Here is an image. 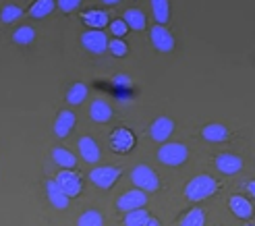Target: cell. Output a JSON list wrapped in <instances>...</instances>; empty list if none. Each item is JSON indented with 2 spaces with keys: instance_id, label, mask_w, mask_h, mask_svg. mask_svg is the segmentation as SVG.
Listing matches in <instances>:
<instances>
[{
  "instance_id": "cell-1",
  "label": "cell",
  "mask_w": 255,
  "mask_h": 226,
  "mask_svg": "<svg viewBox=\"0 0 255 226\" xmlns=\"http://www.w3.org/2000/svg\"><path fill=\"white\" fill-rule=\"evenodd\" d=\"M216 189H218V185H216V181L210 174H199V177L189 181V185L185 187V195L191 202H201V199H208L210 195H214Z\"/></svg>"
},
{
  "instance_id": "cell-2",
  "label": "cell",
  "mask_w": 255,
  "mask_h": 226,
  "mask_svg": "<svg viewBox=\"0 0 255 226\" xmlns=\"http://www.w3.org/2000/svg\"><path fill=\"white\" fill-rule=\"evenodd\" d=\"M189 158V149L183 143H166L158 149V160L166 166H181Z\"/></svg>"
},
{
  "instance_id": "cell-3",
  "label": "cell",
  "mask_w": 255,
  "mask_h": 226,
  "mask_svg": "<svg viewBox=\"0 0 255 226\" xmlns=\"http://www.w3.org/2000/svg\"><path fill=\"white\" fill-rule=\"evenodd\" d=\"M131 181L139 187L141 191H156L158 187H160V179H158V174L151 170L149 166L145 164H139L131 170Z\"/></svg>"
},
{
  "instance_id": "cell-4",
  "label": "cell",
  "mask_w": 255,
  "mask_h": 226,
  "mask_svg": "<svg viewBox=\"0 0 255 226\" xmlns=\"http://www.w3.org/2000/svg\"><path fill=\"white\" fill-rule=\"evenodd\" d=\"M119 177H121V168H117V166H100L89 172V179H92V183L96 187H100V189H110V187L119 181Z\"/></svg>"
},
{
  "instance_id": "cell-5",
  "label": "cell",
  "mask_w": 255,
  "mask_h": 226,
  "mask_svg": "<svg viewBox=\"0 0 255 226\" xmlns=\"http://www.w3.org/2000/svg\"><path fill=\"white\" fill-rule=\"evenodd\" d=\"M110 147H112L117 154L131 152V149L135 147V135H133V131L125 129V127L114 129V133L110 135Z\"/></svg>"
},
{
  "instance_id": "cell-6",
  "label": "cell",
  "mask_w": 255,
  "mask_h": 226,
  "mask_svg": "<svg viewBox=\"0 0 255 226\" xmlns=\"http://www.w3.org/2000/svg\"><path fill=\"white\" fill-rule=\"evenodd\" d=\"M81 44L85 50H89V52L102 54L108 50V37L102 29H92V31H85L81 35Z\"/></svg>"
},
{
  "instance_id": "cell-7",
  "label": "cell",
  "mask_w": 255,
  "mask_h": 226,
  "mask_svg": "<svg viewBox=\"0 0 255 226\" xmlns=\"http://www.w3.org/2000/svg\"><path fill=\"white\" fill-rule=\"evenodd\" d=\"M149 37H151L154 48L160 50V52H172L174 50V37L166 27H164V25H156V27H151L149 29Z\"/></svg>"
},
{
  "instance_id": "cell-8",
  "label": "cell",
  "mask_w": 255,
  "mask_h": 226,
  "mask_svg": "<svg viewBox=\"0 0 255 226\" xmlns=\"http://www.w3.org/2000/svg\"><path fill=\"white\" fill-rule=\"evenodd\" d=\"M147 204V197L141 189H131V191H127L119 197V202H117V208L121 212H133V210H139V208H143Z\"/></svg>"
},
{
  "instance_id": "cell-9",
  "label": "cell",
  "mask_w": 255,
  "mask_h": 226,
  "mask_svg": "<svg viewBox=\"0 0 255 226\" xmlns=\"http://www.w3.org/2000/svg\"><path fill=\"white\" fill-rule=\"evenodd\" d=\"M172 131H174V120L168 118V116L156 118L154 122H151V127H149V135H151V139L154 141H166L168 137L172 135Z\"/></svg>"
},
{
  "instance_id": "cell-10",
  "label": "cell",
  "mask_w": 255,
  "mask_h": 226,
  "mask_svg": "<svg viewBox=\"0 0 255 226\" xmlns=\"http://www.w3.org/2000/svg\"><path fill=\"white\" fill-rule=\"evenodd\" d=\"M56 183L60 185V189L65 191L69 197H75V195L81 193V179L71 170H62L56 177Z\"/></svg>"
},
{
  "instance_id": "cell-11",
  "label": "cell",
  "mask_w": 255,
  "mask_h": 226,
  "mask_svg": "<svg viewBox=\"0 0 255 226\" xmlns=\"http://www.w3.org/2000/svg\"><path fill=\"white\" fill-rule=\"evenodd\" d=\"M46 193H48V202L52 204L56 210H67L71 197L60 189V185L56 181H48L46 183Z\"/></svg>"
},
{
  "instance_id": "cell-12",
  "label": "cell",
  "mask_w": 255,
  "mask_h": 226,
  "mask_svg": "<svg viewBox=\"0 0 255 226\" xmlns=\"http://www.w3.org/2000/svg\"><path fill=\"white\" fill-rule=\"evenodd\" d=\"M216 166H218L222 174H237L243 168V160L235 154H220L216 158Z\"/></svg>"
},
{
  "instance_id": "cell-13",
  "label": "cell",
  "mask_w": 255,
  "mask_h": 226,
  "mask_svg": "<svg viewBox=\"0 0 255 226\" xmlns=\"http://www.w3.org/2000/svg\"><path fill=\"white\" fill-rule=\"evenodd\" d=\"M75 112L73 110H62L60 114L56 116V122H54V133L56 137H67L71 135L73 127H75Z\"/></svg>"
},
{
  "instance_id": "cell-14",
  "label": "cell",
  "mask_w": 255,
  "mask_h": 226,
  "mask_svg": "<svg viewBox=\"0 0 255 226\" xmlns=\"http://www.w3.org/2000/svg\"><path fill=\"white\" fill-rule=\"evenodd\" d=\"M79 154L85 162H89V164L100 162V147H98L96 139H92V137H81L79 139Z\"/></svg>"
},
{
  "instance_id": "cell-15",
  "label": "cell",
  "mask_w": 255,
  "mask_h": 226,
  "mask_svg": "<svg viewBox=\"0 0 255 226\" xmlns=\"http://www.w3.org/2000/svg\"><path fill=\"white\" fill-rule=\"evenodd\" d=\"M203 139L206 141H212V143H222L228 139V129L224 127V124H218V122H210L203 127L201 131Z\"/></svg>"
},
{
  "instance_id": "cell-16",
  "label": "cell",
  "mask_w": 255,
  "mask_h": 226,
  "mask_svg": "<svg viewBox=\"0 0 255 226\" xmlns=\"http://www.w3.org/2000/svg\"><path fill=\"white\" fill-rule=\"evenodd\" d=\"M228 206H231L233 214H235L237 218L247 220V218L253 216V206L249 204V199L241 197V195H233V197H231V202H228Z\"/></svg>"
},
{
  "instance_id": "cell-17",
  "label": "cell",
  "mask_w": 255,
  "mask_h": 226,
  "mask_svg": "<svg viewBox=\"0 0 255 226\" xmlns=\"http://www.w3.org/2000/svg\"><path fill=\"white\" fill-rule=\"evenodd\" d=\"M89 114H92L96 122H108L112 118V108L106 100H96L92 108H89Z\"/></svg>"
},
{
  "instance_id": "cell-18",
  "label": "cell",
  "mask_w": 255,
  "mask_h": 226,
  "mask_svg": "<svg viewBox=\"0 0 255 226\" xmlns=\"http://www.w3.org/2000/svg\"><path fill=\"white\" fill-rule=\"evenodd\" d=\"M52 158H54L56 164H58L60 168H65V170H73L75 166H77V158H75L67 147H54Z\"/></svg>"
},
{
  "instance_id": "cell-19",
  "label": "cell",
  "mask_w": 255,
  "mask_h": 226,
  "mask_svg": "<svg viewBox=\"0 0 255 226\" xmlns=\"http://www.w3.org/2000/svg\"><path fill=\"white\" fill-rule=\"evenodd\" d=\"M83 21H85L87 27H92V29H102V27H106V25L110 23L106 12L104 10H96V8L83 12Z\"/></svg>"
},
{
  "instance_id": "cell-20",
  "label": "cell",
  "mask_w": 255,
  "mask_h": 226,
  "mask_svg": "<svg viewBox=\"0 0 255 226\" xmlns=\"http://www.w3.org/2000/svg\"><path fill=\"white\" fill-rule=\"evenodd\" d=\"M127 23V27L133 29V31H141L145 29V15L139 8H129V10H125V19Z\"/></svg>"
},
{
  "instance_id": "cell-21",
  "label": "cell",
  "mask_w": 255,
  "mask_h": 226,
  "mask_svg": "<svg viewBox=\"0 0 255 226\" xmlns=\"http://www.w3.org/2000/svg\"><path fill=\"white\" fill-rule=\"evenodd\" d=\"M54 6H56L54 0H35V2L31 4V8H29V15L33 19H44L54 10Z\"/></svg>"
},
{
  "instance_id": "cell-22",
  "label": "cell",
  "mask_w": 255,
  "mask_h": 226,
  "mask_svg": "<svg viewBox=\"0 0 255 226\" xmlns=\"http://www.w3.org/2000/svg\"><path fill=\"white\" fill-rule=\"evenodd\" d=\"M151 10H154V17H156L158 25L168 23V19H170V2L168 0H151Z\"/></svg>"
},
{
  "instance_id": "cell-23",
  "label": "cell",
  "mask_w": 255,
  "mask_h": 226,
  "mask_svg": "<svg viewBox=\"0 0 255 226\" xmlns=\"http://www.w3.org/2000/svg\"><path fill=\"white\" fill-rule=\"evenodd\" d=\"M87 98V87L85 83H73L71 90L67 92V102L77 106V104H83V100Z\"/></svg>"
},
{
  "instance_id": "cell-24",
  "label": "cell",
  "mask_w": 255,
  "mask_h": 226,
  "mask_svg": "<svg viewBox=\"0 0 255 226\" xmlns=\"http://www.w3.org/2000/svg\"><path fill=\"white\" fill-rule=\"evenodd\" d=\"M35 40V29H31L29 25H23V27H19L15 33H12V42L19 44V46H27Z\"/></svg>"
},
{
  "instance_id": "cell-25",
  "label": "cell",
  "mask_w": 255,
  "mask_h": 226,
  "mask_svg": "<svg viewBox=\"0 0 255 226\" xmlns=\"http://www.w3.org/2000/svg\"><path fill=\"white\" fill-rule=\"evenodd\" d=\"M147 218H149V212H145L143 208L133 210L125 216V226H145Z\"/></svg>"
},
{
  "instance_id": "cell-26",
  "label": "cell",
  "mask_w": 255,
  "mask_h": 226,
  "mask_svg": "<svg viewBox=\"0 0 255 226\" xmlns=\"http://www.w3.org/2000/svg\"><path fill=\"white\" fill-rule=\"evenodd\" d=\"M77 226H104V218H102L98 210H87L81 214Z\"/></svg>"
},
{
  "instance_id": "cell-27",
  "label": "cell",
  "mask_w": 255,
  "mask_h": 226,
  "mask_svg": "<svg viewBox=\"0 0 255 226\" xmlns=\"http://www.w3.org/2000/svg\"><path fill=\"white\" fill-rule=\"evenodd\" d=\"M203 224H206V212L197 208L191 210L181 222V226H203Z\"/></svg>"
},
{
  "instance_id": "cell-28",
  "label": "cell",
  "mask_w": 255,
  "mask_h": 226,
  "mask_svg": "<svg viewBox=\"0 0 255 226\" xmlns=\"http://www.w3.org/2000/svg\"><path fill=\"white\" fill-rule=\"evenodd\" d=\"M21 15H23V10L17 4H6L2 10H0V21L2 23H12V21H17Z\"/></svg>"
},
{
  "instance_id": "cell-29",
  "label": "cell",
  "mask_w": 255,
  "mask_h": 226,
  "mask_svg": "<svg viewBox=\"0 0 255 226\" xmlns=\"http://www.w3.org/2000/svg\"><path fill=\"white\" fill-rule=\"evenodd\" d=\"M108 50L114 54V56H127V52H129V48H127V44L123 40H119V37H114L112 42H108Z\"/></svg>"
},
{
  "instance_id": "cell-30",
  "label": "cell",
  "mask_w": 255,
  "mask_h": 226,
  "mask_svg": "<svg viewBox=\"0 0 255 226\" xmlns=\"http://www.w3.org/2000/svg\"><path fill=\"white\" fill-rule=\"evenodd\" d=\"M110 31L114 37H119V40H123V35L129 31V27H127V23L123 19H117V21H112L110 23Z\"/></svg>"
},
{
  "instance_id": "cell-31",
  "label": "cell",
  "mask_w": 255,
  "mask_h": 226,
  "mask_svg": "<svg viewBox=\"0 0 255 226\" xmlns=\"http://www.w3.org/2000/svg\"><path fill=\"white\" fill-rule=\"evenodd\" d=\"M79 4H81V0H58V8H60V10H65V12L75 10Z\"/></svg>"
},
{
  "instance_id": "cell-32",
  "label": "cell",
  "mask_w": 255,
  "mask_h": 226,
  "mask_svg": "<svg viewBox=\"0 0 255 226\" xmlns=\"http://www.w3.org/2000/svg\"><path fill=\"white\" fill-rule=\"evenodd\" d=\"M145 226H160V220H158V218H154V216H149V218H147V222H145Z\"/></svg>"
},
{
  "instance_id": "cell-33",
  "label": "cell",
  "mask_w": 255,
  "mask_h": 226,
  "mask_svg": "<svg viewBox=\"0 0 255 226\" xmlns=\"http://www.w3.org/2000/svg\"><path fill=\"white\" fill-rule=\"evenodd\" d=\"M247 191L255 197V181H251V183H247Z\"/></svg>"
},
{
  "instance_id": "cell-34",
  "label": "cell",
  "mask_w": 255,
  "mask_h": 226,
  "mask_svg": "<svg viewBox=\"0 0 255 226\" xmlns=\"http://www.w3.org/2000/svg\"><path fill=\"white\" fill-rule=\"evenodd\" d=\"M104 2H106V4H119L121 0H104Z\"/></svg>"
},
{
  "instance_id": "cell-35",
  "label": "cell",
  "mask_w": 255,
  "mask_h": 226,
  "mask_svg": "<svg viewBox=\"0 0 255 226\" xmlns=\"http://www.w3.org/2000/svg\"><path fill=\"white\" fill-rule=\"evenodd\" d=\"M245 226H253V224H245Z\"/></svg>"
}]
</instances>
